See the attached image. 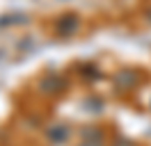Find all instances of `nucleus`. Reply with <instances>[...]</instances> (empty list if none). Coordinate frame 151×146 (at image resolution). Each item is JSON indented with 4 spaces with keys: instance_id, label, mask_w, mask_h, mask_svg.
I'll return each mask as SVG.
<instances>
[{
    "instance_id": "1",
    "label": "nucleus",
    "mask_w": 151,
    "mask_h": 146,
    "mask_svg": "<svg viewBox=\"0 0 151 146\" xmlns=\"http://www.w3.org/2000/svg\"><path fill=\"white\" fill-rule=\"evenodd\" d=\"M80 146H101V142H96V144L94 142H85V144H80Z\"/></svg>"
}]
</instances>
